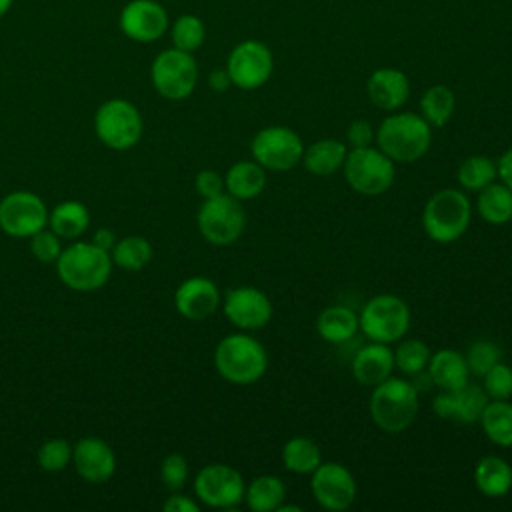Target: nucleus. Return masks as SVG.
Masks as SVG:
<instances>
[{"label":"nucleus","mask_w":512,"mask_h":512,"mask_svg":"<svg viewBox=\"0 0 512 512\" xmlns=\"http://www.w3.org/2000/svg\"><path fill=\"white\" fill-rule=\"evenodd\" d=\"M376 144L394 164H412L430 150L432 126L416 112H390L376 128Z\"/></svg>","instance_id":"1"},{"label":"nucleus","mask_w":512,"mask_h":512,"mask_svg":"<svg viewBox=\"0 0 512 512\" xmlns=\"http://www.w3.org/2000/svg\"><path fill=\"white\" fill-rule=\"evenodd\" d=\"M214 366L216 372L230 384H254L266 374L268 352L254 336L234 332L216 344Z\"/></svg>","instance_id":"2"},{"label":"nucleus","mask_w":512,"mask_h":512,"mask_svg":"<svg viewBox=\"0 0 512 512\" xmlns=\"http://www.w3.org/2000/svg\"><path fill=\"white\" fill-rule=\"evenodd\" d=\"M420 400L416 386L406 378L388 376L372 386L368 410L372 422L388 434L404 432L418 414Z\"/></svg>","instance_id":"3"},{"label":"nucleus","mask_w":512,"mask_h":512,"mask_svg":"<svg viewBox=\"0 0 512 512\" xmlns=\"http://www.w3.org/2000/svg\"><path fill=\"white\" fill-rule=\"evenodd\" d=\"M58 278L76 292H94L102 288L112 274L110 252L94 242H74L62 248L56 260Z\"/></svg>","instance_id":"4"},{"label":"nucleus","mask_w":512,"mask_h":512,"mask_svg":"<svg viewBox=\"0 0 512 512\" xmlns=\"http://www.w3.org/2000/svg\"><path fill=\"white\" fill-rule=\"evenodd\" d=\"M470 220V198L458 188H442L434 192L422 210V228L426 236L438 244L458 240L468 230Z\"/></svg>","instance_id":"5"},{"label":"nucleus","mask_w":512,"mask_h":512,"mask_svg":"<svg viewBox=\"0 0 512 512\" xmlns=\"http://www.w3.org/2000/svg\"><path fill=\"white\" fill-rule=\"evenodd\" d=\"M358 322H360V332L370 342L394 344L408 334L412 314L408 304L400 296L378 294L362 306L358 314Z\"/></svg>","instance_id":"6"},{"label":"nucleus","mask_w":512,"mask_h":512,"mask_svg":"<svg viewBox=\"0 0 512 512\" xmlns=\"http://www.w3.org/2000/svg\"><path fill=\"white\" fill-rule=\"evenodd\" d=\"M348 186L362 196H380L396 178V164L374 146L352 148L342 164Z\"/></svg>","instance_id":"7"},{"label":"nucleus","mask_w":512,"mask_h":512,"mask_svg":"<svg viewBox=\"0 0 512 512\" xmlns=\"http://www.w3.org/2000/svg\"><path fill=\"white\" fill-rule=\"evenodd\" d=\"M94 132L106 148L128 150L142 138L144 122L132 102L110 98L102 102L94 114Z\"/></svg>","instance_id":"8"},{"label":"nucleus","mask_w":512,"mask_h":512,"mask_svg":"<svg viewBox=\"0 0 512 512\" xmlns=\"http://www.w3.org/2000/svg\"><path fill=\"white\" fill-rule=\"evenodd\" d=\"M150 80L162 98L184 100L198 84V64L190 52L172 46L152 60Z\"/></svg>","instance_id":"9"},{"label":"nucleus","mask_w":512,"mask_h":512,"mask_svg":"<svg viewBox=\"0 0 512 512\" xmlns=\"http://www.w3.org/2000/svg\"><path fill=\"white\" fill-rule=\"evenodd\" d=\"M198 230L212 246L234 244L246 228V212L230 194H220L202 202L198 210Z\"/></svg>","instance_id":"10"},{"label":"nucleus","mask_w":512,"mask_h":512,"mask_svg":"<svg viewBox=\"0 0 512 512\" xmlns=\"http://www.w3.org/2000/svg\"><path fill=\"white\" fill-rule=\"evenodd\" d=\"M250 152L264 170L286 172L302 162L304 142L288 126H266L254 134Z\"/></svg>","instance_id":"11"},{"label":"nucleus","mask_w":512,"mask_h":512,"mask_svg":"<svg viewBox=\"0 0 512 512\" xmlns=\"http://www.w3.org/2000/svg\"><path fill=\"white\" fill-rule=\"evenodd\" d=\"M224 68L232 86L240 90H258L272 76L274 56L264 42L248 38L230 50Z\"/></svg>","instance_id":"12"},{"label":"nucleus","mask_w":512,"mask_h":512,"mask_svg":"<svg viewBox=\"0 0 512 512\" xmlns=\"http://www.w3.org/2000/svg\"><path fill=\"white\" fill-rule=\"evenodd\" d=\"M246 482L228 464H206L194 478L196 498L210 508H236L244 502Z\"/></svg>","instance_id":"13"},{"label":"nucleus","mask_w":512,"mask_h":512,"mask_svg":"<svg viewBox=\"0 0 512 512\" xmlns=\"http://www.w3.org/2000/svg\"><path fill=\"white\" fill-rule=\"evenodd\" d=\"M48 224L44 200L30 190H16L0 200V230L12 238H30Z\"/></svg>","instance_id":"14"},{"label":"nucleus","mask_w":512,"mask_h":512,"mask_svg":"<svg viewBox=\"0 0 512 512\" xmlns=\"http://www.w3.org/2000/svg\"><path fill=\"white\" fill-rule=\"evenodd\" d=\"M310 490L324 510L342 512L354 504L358 484L344 464L320 462V466L310 474Z\"/></svg>","instance_id":"15"},{"label":"nucleus","mask_w":512,"mask_h":512,"mask_svg":"<svg viewBox=\"0 0 512 512\" xmlns=\"http://www.w3.org/2000/svg\"><path fill=\"white\" fill-rule=\"evenodd\" d=\"M118 26L126 38L150 44L166 34L170 18L166 8L156 0H130L120 10Z\"/></svg>","instance_id":"16"},{"label":"nucleus","mask_w":512,"mask_h":512,"mask_svg":"<svg viewBox=\"0 0 512 512\" xmlns=\"http://www.w3.org/2000/svg\"><path fill=\"white\" fill-rule=\"evenodd\" d=\"M222 310L226 320L246 332L264 328L272 318L270 298L256 286H236L224 294Z\"/></svg>","instance_id":"17"},{"label":"nucleus","mask_w":512,"mask_h":512,"mask_svg":"<svg viewBox=\"0 0 512 512\" xmlns=\"http://www.w3.org/2000/svg\"><path fill=\"white\" fill-rule=\"evenodd\" d=\"M488 400L490 398L482 386L466 382L456 390H440L432 400V410L438 418L454 420L460 424H474L478 422Z\"/></svg>","instance_id":"18"},{"label":"nucleus","mask_w":512,"mask_h":512,"mask_svg":"<svg viewBox=\"0 0 512 512\" xmlns=\"http://www.w3.org/2000/svg\"><path fill=\"white\" fill-rule=\"evenodd\" d=\"M72 464L82 480L102 484L116 472V454L102 438L86 436L72 446Z\"/></svg>","instance_id":"19"},{"label":"nucleus","mask_w":512,"mask_h":512,"mask_svg":"<svg viewBox=\"0 0 512 512\" xmlns=\"http://www.w3.org/2000/svg\"><path fill=\"white\" fill-rule=\"evenodd\" d=\"M222 304L218 286L206 276L186 278L174 292V306L188 320H206Z\"/></svg>","instance_id":"20"},{"label":"nucleus","mask_w":512,"mask_h":512,"mask_svg":"<svg viewBox=\"0 0 512 512\" xmlns=\"http://www.w3.org/2000/svg\"><path fill=\"white\" fill-rule=\"evenodd\" d=\"M366 94L376 108L384 112H396L408 102L410 80L398 68H392V66L376 68L368 76Z\"/></svg>","instance_id":"21"},{"label":"nucleus","mask_w":512,"mask_h":512,"mask_svg":"<svg viewBox=\"0 0 512 512\" xmlns=\"http://www.w3.org/2000/svg\"><path fill=\"white\" fill-rule=\"evenodd\" d=\"M392 370H394V350H390V344L368 342L352 358L354 380L368 388L392 376Z\"/></svg>","instance_id":"22"},{"label":"nucleus","mask_w":512,"mask_h":512,"mask_svg":"<svg viewBox=\"0 0 512 512\" xmlns=\"http://www.w3.org/2000/svg\"><path fill=\"white\" fill-rule=\"evenodd\" d=\"M426 372L432 384L440 390H456L470 382V370L464 354L454 348H442L430 354Z\"/></svg>","instance_id":"23"},{"label":"nucleus","mask_w":512,"mask_h":512,"mask_svg":"<svg viewBox=\"0 0 512 512\" xmlns=\"http://www.w3.org/2000/svg\"><path fill=\"white\" fill-rule=\"evenodd\" d=\"M474 484L486 498H502L512 490V466L500 456H482L472 472Z\"/></svg>","instance_id":"24"},{"label":"nucleus","mask_w":512,"mask_h":512,"mask_svg":"<svg viewBox=\"0 0 512 512\" xmlns=\"http://www.w3.org/2000/svg\"><path fill=\"white\" fill-rule=\"evenodd\" d=\"M226 194L236 200H252L266 188V170L256 160H240L224 174Z\"/></svg>","instance_id":"25"},{"label":"nucleus","mask_w":512,"mask_h":512,"mask_svg":"<svg viewBox=\"0 0 512 512\" xmlns=\"http://www.w3.org/2000/svg\"><path fill=\"white\" fill-rule=\"evenodd\" d=\"M358 330H360L358 314L344 304L328 306L316 318V332L328 344L348 342L350 338L356 336Z\"/></svg>","instance_id":"26"},{"label":"nucleus","mask_w":512,"mask_h":512,"mask_svg":"<svg viewBox=\"0 0 512 512\" xmlns=\"http://www.w3.org/2000/svg\"><path fill=\"white\" fill-rule=\"evenodd\" d=\"M348 148L336 138H320L310 146H304L302 164L314 176H332L346 160Z\"/></svg>","instance_id":"27"},{"label":"nucleus","mask_w":512,"mask_h":512,"mask_svg":"<svg viewBox=\"0 0 512 512\" xmlns=\"http://www.w3.org/2000/svg\"><path fill=\"white\" fill-rule=\"evenodd\" d=\"M286 500V484L276 474H262L246 484L244 502L254 512H276Z\"/></svg>","instance_id":"28"},{"label":"nucleus","mask_w":512,"mask_h":512,"mask_svg":"<svg viewBox=\"0 0 512 512\" xmlns=\"http://www.w3.org/2000/svg\"><path fill=\"white\" fill-rule=\"evenodd\" d=\"M90 224V212L82 202L64 200L48 212V226L64 240L80 238Z\"/></svg>","instance_id":"29"},{"label":"nucleus","mask_w":512,"mask_h":512,"mask_svg":"<svg viewBox=\"0 0 512 512\" xmlns=\"http://www.w3.org/2000/svg\"><path fill=\"white\" fill-rule=\"evenodd\" d=\"M476 210L488 224L502 226L512 220V190L502 182H492L478 192Z\"/></svg>","instance_id":"30"},{"label":"nucleus","mask_w":512,"mask_h":512,"mask_svg":"<svg viewBox=\"0 0 512 512\" xmlns=\"http://www.w3.org/2000/svg\"><path fill=\"white\" fill-rule=\"evenodd\" d=\"M484 436L502 448L512 446V402L488 400L478 418Z\"/></svg>","instance_id":"31"},{"label":"nucleus","mask_w":512,"mask_h":512,"mask_svg":"<svg viewBox=\"0 0 512 512\" xmlns=\"http://www.w3.org/2000/svg\"><path fill=\"white\" fill-rule=\"evenodd\" d=\"M454 110H456V94L446 84H434L420 96V116L432 128L446 126Z\"/></svg>","instance_id":"32"},{"label":"nucleus","mask_w":512,"mask_h":512,"mask_svg":"<svg viewBox=\"0 0 512 512\" xmlns=\"http://www.w3.org/2000/svg\"><path fill=\"white\" fill-rule=\"evenodd\" d=\"M280 458L288 472L312 474L322 462V452H320V446L312 438L294 436L282 446Z\"/></svg>","instance_id":"33"},{"label":"nucleus","mask_w":512,"mask_h":512,"mask_svg":"<svg viewBox=\"0 0 512 512\" xmlns=\"http://www.w3.org/2000/svg\"><path fill=\"white\" fill-rule=\"evenodd\" d=\"M456 178L462 190L480 192L482 188H486L498 178V168L492 158L482 154H472L458 164Z\"/></svg>","instance_id":"34"},{"label":"nucleus","mask_w":512,"mask_h":512,"mask_svg":"<svg viewBox=\"0 0 512 512\" xmlns=\"http://www.w3.org/2000/svg\"><path fill=\"white\" fill-rule=\"evenodd\" d=\"M110 258L118 268L138 272L152 260V244L144 236H124L116 240Z\"/></svg>","instance_id":"35"},{"label":"nucleus","mask_w":512,"mask_h":512,"mask_svg":"<svg viewBox=\"0 0 512 512\" xmlns=\"http://www.w3.org/2000/svg\"><path fill=\"white\" fill-rule=\"evenodd\" d=\"M170 40L174 48L194 54L206 40V26L202 18L196 14H180L170 24Z\"/></svg>","instance_id":"36"},{"label":"nucleus","mask_w":512,"mask_h":512,"mask_svg":"<svg viewBox=\"0 0 512 512\" xmlns=\"http://www.w3.org/2000/svg\"><path fill=\"white\" fill-rule=\"evenodd\" d=\"M430 348L418 338H402L394 350V368L404 376L412 378L418 372H424L430 360Z\"/></svg>","instance_id":"37"},{"label":"nucleus","mask_w":512,"mask_h":512,"mask_svg":"<svg viewBox=\"0 0 512 512\" xmlns=\"http://www.w3.org/2000/svg\"><path fill=\"white\" fill-rule=\"evenodd\" d=\"M464 358L470 374L482 378L496 362L502 360V350L492 340H476L468 346Z\"/></svg>","instance_id":"38"},{"label":"nucleus","mask_w":512,"mask_h":512,"mask_svg":"<svg viewBox=\"0 0 512 512\" xmlns=\"http://www.w3.org/2000/svg\"><path fill=\"white\" fill-rule=\"evenodd\" d=\"M72 462V444L64 438H50L38 448V464L46 472H60Z\"/></svg>","instance_id":"39"},{"label":"nucleus","mask_w":512,"mask_h":512,"mask_svg":"<svg viewBox=\"0 0 512 512\" xmlns=\"http://www.w3.org/2000/svg\"><path fill=\"white\" fill-rule=\"evenodd\" d=\"M482 388L490 400H510L512 398V366L506 362H496L484 376Z\"/></svg>","instance_id":"40"},{"label":"nucleus","mask_w":512,"mask_h":512,"mask_svg":"<svg viewBox=\"0 0 512 512\" xmlns=\"http://www.w3.org/2000/svg\"><path fill=\"white\" fill-rule=\"evenodd\" d=\"M62 238L52 232L50 228L46 230V226L42 230H38L36 234L30 236V252L32 256L38 260V262H44V264H56L60 252H62Z\"/></svg>","instance_id":"41"},{"label":"nucleus","mask_w":512,"mask_h":512,"mask_svg":"<svg viewBox=\"0 0 512 512\" xmlns=\"http://www.w3.org/2000/svg\"><path fill=\"white\" fill-rule=\"evenodd\" d=\"M160 478L164 482V486L172 492H178L180 488H184L186 480H188V462L182 454H168L162 464H160Z\"/></svg>","instance_id":"42"},{"label":"nucleus","mask_w":512,"mask_h":512,"mask_svg":"<svg viewBox=\"0 0 512 512\" xmlns=\"http://www.w3.org/2000/svg\"><path fill=\"white\" fill-rule=\"evenodd\" d=\"M194 188H196V192H198L204 200L214 198V196H220V194L226 192V188H224V176H222L220 172H216V170H210V168L200 170V172L196 174Z\"/></svg>","instance_id":"43"},{"label":"nucleus","mask_w":512,"mask_h":512,"mask_svg":"<svg viewBox=\"0 0 512 512\" xmlns=\"http://www.w3.org/2000/svg\"><path fill=\"white\" fill-rule=\"evenodd\" d=\"M346 140L352 148H364V146H372V142L376 140V130L374 126L364 120V118H358L354 122H350L348 130H346Z\"/></svg>","instance_id":"44"},{"label":"nucleus","mask_w":512,"mask_h":512,"mask_svg":"<svg viewBox=\"0 0 512 512\" xmlns=\"http://www.w3.org/2000/svg\"><path fill=\"white\" fill-rule=\"evenodd\" d=\"M162 508L166 512H198L200 510V506L192 498L178 494V492L168 496V500L162 504Z\"/></svg>","instance_id":"45"},{"label":"nucleus","mask_w":512,"mask_h":512,"mask_svg":"<svg viewBox=\"0 0 512 512\" xmlns=\"http://www.w3.org/2000/svg\"><path fill=\"white\" fill-rule=\"evenodd\" d=\"M498 168V178L502 184H506L512 190V146L498 158L496 162Z\"/></svg>","instance_id":"46"},{"label":"nucleus","mask_w":512,"mask_h":512,"mask_svg":"<svg viewBox=\"0 0 512 512\" xmlns=\"http://www.w3.org/2000/svg\"><path fill=\"white\" fill-rule=\"evenodd\" d=\"M208 84H210V88H212L214 92H226V90L232 86V80H230L226 68H216V70L210 72Z\"/></svg>","instance_id":"47"},{"label":"nucleus","mask_w":512,"mask_h":512,"mask_svg":"<svg viewBox=\"0 0 512 512\" xmlns=\"http://www.w3.org/2000/svg\"><path fill=\"white\" fill-rule=\"evenodd\" d=\"M92 242H94L98 248L110 252V250L114 248V244H116V234H114L110 228L104 226V228H98V230L94 232Z\"/></svg>","instance_id":"48"},{"label":"nucleus","mask_w":512,"mask_h":512,"mask_svg":"<svg viewBox=\"0 0 512 512\" xmlns=\"http://www.w3.org/2000/svg\"><path fill=\"white\" fill-rule=\"evenodd\" d=\"M12 4H14V0H0V18H2L4 14H8V10L12 8Z\"/></svg>","instance_id":"49"}]
</instances>
